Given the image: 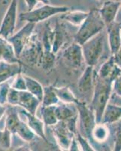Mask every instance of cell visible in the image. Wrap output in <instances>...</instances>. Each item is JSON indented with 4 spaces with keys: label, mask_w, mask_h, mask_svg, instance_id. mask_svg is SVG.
<instances>
[{
    "label": "cell",
    "mask_w": 121,
    "mask_h": 151,
    "mask_svg": "<svg viewBox=\"0 0 121 151\" xmlns=\"http://www.w3.org/2000/svg\"><path fill=\"white\" fill-rule=\"evenodd\" d=\"M111 81L94 76V88L91 99L90 107L94 112L96 123H100L103 112L108 103L112 91Z\"/></svg>",
    "instance_id": "obj_1"
},
{
    "label": "cell",
    "mask_w": 121,
    "mask_h": 151,
    "mask_svg": "<svg viewBox=\"0 0 121 151\" xmlns=\"http://www.w3.org/2000/svg\"><path fill=\"white\" fill-rule=\"evenodd\" d=\"M105 27V24L101 17L99 10L93 9L89 12L88 15L79 27L78 30L74 36L75 42L82 45L93 36H95Z\"/></svg>",
    "instance_id": "obj_2"
},
{
    "label": "cell",
    "mask_w": 121,
    "mask_h": 151,
    "mask_svg": "<svg viewBox=\"0 0 121 151\" xmlns=\"http://www.w3.org/2000/svg\"><path fill=\"white\" fill-rule=\"evenodd\" d=\"M107 40L105 29L81 45L85 64L94 67L102 57Z\"/></svg>",
    "instance_id": "obj_3"
},
{
    "label": "cell",
    "mask_w": 121,
    "mask_h": 151,
    "mask_svg": "<svg viewBox=\"0 0 121 151\" xmlns=\"http://www.w3.org/2000/svg\"><path fill=\"white\" fill-rule=\"evenodd\" d=\"M69 8L67 6H54L50 4L44 5L40 8H35L33 10L29 12H22L19 14V21L26 22L38 23L46 21L50 17L56 14H63L69 11Z\"/></svg>",
    "instance_id": "obj_4"
},
{
    "label": "cell",
    "mask_w": 121,
    "mask_h": 151,
    "mask_svg": "<svg viewBox=\"0 0 121 151\" xmlns=\"http://www.w3.org/2000/svg\"><path fill=\"white\" fill-rule=\"evenodd\" d=\"M75 105L78 110V118L79 120L80 129L79 133L90 142L93 140V130L96 125L93 110L86 104V102L78 100L75 102Z\"/></svg>",
    "instance_id": "obj_5"
},
{
    "label": "cell",
    "mask_w": 121,
    "mask_h": 151,
    "mask_svg": "<svg viewBox=\"0 0 121 151\" xmlns=\"http://www.w3.org/2000/svg\"><path fill=\"white\" fill-rule=\"evenodd\" d=\"M42 52L43 48L41 40L37 34L33 33L19 57V60L21 64L25 63L29 67L38 66Z\"/></svg>",
    "instance_id": "obj_6"
},
{
    "label": "cell",
    "mask_w": 121,
    "mask_h": 151,
    "mask_svg": "<svg viewBox=\"0 0 121 151\" xmlns=\"http://www.w3.org/2000/svg\"><path fill=\"white\" fill-rule=\"evenodd\" d=\"M18 0H11L0 25V36L7 40L14 34L17 18Z\"/></svg>",
    "instance_id": "obj_7"
},
{
    "label": "cell",
    "mask_w": 121,
    "mask_h": 151,
    "mask_svg": "<svg viewBox=\"0 0 121 151\" xmlns=\"http://www.w3.org/2000/svg\"><path fill=\"white\" fill-rule=\"evenodd\" d=\"M35 27H36V24L26 22V25L23 27L18 32L14 33L7 39L8 41L11 43V45L14 48V53L18 58L25 45L30 39L31 36L33 35Z\"/></svg>",
    "instance_id": "obj_8"
},
{
    "label": "cell",
    "mask_w": 121,
    "mask_h": 151,
    "mask_svg": "<svg viewBox=\"0 0 121 151\" xmlns=\"http://www.w3.org/2000/svg\"><path fill=\"white\" fill-rule=\"evenodd\" d=\"M62 57L65 64L73 69L80 68L85 63L81 45L75 42L67 45L63 50Z\"/></svg>",
    "instance_id": "obj_9"
},
{
    "label": "cell",
    "mask_w": 121,
    "mask_h": 151,
    "mask_svg": "<svg viewBox=\"0 0 121 151\" xmlns=\"http://www.w3.org/2000/svg\"><path fill=\"white\" fill-rule=\"evenodd\" d=\"M56 143L62 150H68L71 141L75 136L74 132L70 130L66 124L63 121H58L55 125L51 126Z\"/></svg>",
    "instance_id": "obj_10"
},
{
    "label": "cell",
    "mask_w": 121,
    "mask_h": 151,
    "mask_svg": "<svg viewBox=\"0 0 121 151\" xmlns=\"http://www.w3.org/2000/svg\"><path fill=\"white\" fill-rule=\"evenodd\" d=\"M78 88L85 98H92L94 88L93 67L87 66L78 83Z\"/></svg>",
    "instance_id": "obj_11"
},
{
    "label": "cell",
    "mask_w": 121,
    "mask_h": 151,
    "mask_svg": "<svg viewBox=\"0 0 121 151\" xmlns=\"http://www.w3.org/2000/svg\"><path fill=\"white\" fill-rule=\"evenodd\" d=\"M107 40L109 44L111 55H114L119 50L121 45V24L112 22L106 26Z\"/></svg>",
    "instance_id": "obj_12"
},
{
    "label": "cell",
    "mask_w": 121,
    "mask_h": 151,
    "mask_svg": "<svg viewBox=\"0 0 121 151\" xmlns=\"http://www.w3.org/2000/svg\"><path fill=\"white\" fill-rule=\"evenodd\" d=\"M41 101L35 95L28 91H19V98L17 106L23 109L28 113L36 115Z\"/></svg>",
    "instance_id": "obj_13"
},
{
    "label": "cell",
    "mask_w": 121,
    "mask_h": 151,
    "mask_svg": "<svg viewBox=\"0 0 121 151\" xmlns=\"http://www.w3.org/2000/svg\"><path fill=\"white\" fill-rule=\"evenodd\" d=\"M18 111L20 114L25 117L26 122L29 125V127L37 135V137L44 140L46 143H48V140L44 132V124L41 119L38 118L37 116H36V115L28 113L27 111L22 108L21 110L18 109Z\"/></svg>",
    "instance_id": "obj_14"
},
{
    "label": "cell",
    "mask_w": 121,
    "mask_h": 151,
    "mask_svg": "<svg viewBox=\"0 0 121 151\" xmlns=\"http://www.w3.org/2000/svg\"><path fill=\"white\" fill-rule=\"evenodd\" d=\"M120 6L121 3L119 1L106 0L103 2L102 7L99 9V12L105 27L114 22Z\"/></svg>",
    "instance_id": "obj_15"
},
{
    "label": "cell",
    "mask_w": 121,
    "mask_h": 151,
    "mask_svg": "<svg viewBox=\"0 0 121 151\" xmlns=\"http://www.w3.org/2000/svg\"><path fill=\"white\" fill-rule=\"evenodd\" d=\"M54 28V36H53V42L52 46V52L55 55L63 48V45H68L69 40V33L66 27L63 23L56 22Z\"/></svg>",
    "instance_id": "obj_16"
},
{
    "label": "cell",
    "mask_w": 121,
    "mask_h": 151,
    "mask_svg": "<svg viewBox=\"0 0 121 151\" xmlns=\"http://www.w3.org/2000/svg\"><path fill=\"white\" fill-rule=\"evenodd\" d=\"M22 73L21 62L9 63L0 60V84L14 78L16 75Z\"/></svg>",
    "instance_id": "obj_17"
},
{
    "label": "cell",
    "mask_w": 121,
    "mask_h": 151,
    "mask_svg": "<svg viewBox=\"0 0 121 151\" xmlns=\"http://www.w3.org/2000/svg\"><path fill=\"white\" fill-rule=\"evenodd\" d=\"M120 74L121 70L116 65L114 60V57L112 55L101 66L97 76L102 79L113 82L114 79Z\"/></svg>",
    "instance_id": "obj_18"
},
{
    "label": "cell",
    "mask_w": 121,
    "mask_h": 151,
    "mask_svg": "<svg viewBox=\"0 0 121 151\" xmlns=\"http://www.w3.org/2000/svg\"><path fill=\"white\" fill-rule=\"evenodd\" d=\"M21 119L19 115V111L16 106L9 105L6 106L5 113V127L7 128L13 135H14L17 131Z\"/></svg>",
    "instance_id": "obj_19"
},
{
    "label": "cell",
    "mask_w": 121,
    "mask_h": 151,
    "mask_svg": "<svg viewBox=\"0 0 121 151\" xmlns=\"http://www.w3.org/2000/svg\"><path fill=\"white\" fill-rule=\"evenodd\" d=\"M55 113L58 121L67 122L72 119L78 118V110L75 105L72 107V104H65L59 102L55 106Z\"/></svg>",
    "instance_id": "obj_20"
},
{
    "label": "cell",
    "mask_w": 121,
    "mask_h": 151,
    "mask_svg": "<svg viewBox=\"0 0 121 151\" xmlns=\"http://www.w3.org/2000/svg\"><path fill=\"white\" fill-rule=\"evenodd\" d=\"M0 60L17 63L21 62L14 53V48L8 40L0 36Z\"/></svg>",
    "instance_id": "obj_21"
},
{
    "label": "cell",
    "mask_w": 121,
    "mask_h": 151,
    "mask_svg": "<svg viewBox=\"0 0 121 151\" xmlns=\"http://www.w3.org/2000/svg\"><path fill=\"white\" fill-rule=\"evenodd\" d=\"M121 119V106L108 104L103 112L101 122L102 124H112Z\"/></svg>",
    "instance_id": "obj_22"
},
{
    "label": "cell",
    "mask_w": 121,
    "mask_h": 151,
    "mask_svg": "<svg viewBox=\"0 0 121 151\" xmlns=\"http://www.w3.org/2000/svg\"><path fill=\"white\" fill-rule=\"evenodd\" d=\"M89 12H82V11H73V12H67L63 13L60 17V19L64 21H67L73 26L80 27L84 22L86 17L88 15Z\"/></svg>",
    "instance_id": "obj_23"
},
{
    "label": "cell",
    "mask_w": 121,
    "mask_h": 151,
    "mask_svg": "<svg viewBox=\"0 0 121 151\" xmlns=\"http://www.w3.org/2000/svg\"><path fill=\"white\" fill-rule=\"evenodd\" d=\"M53 89H54L56 96L59 98L60 102H62V103L75 104V102L78 100L75 96L72 90L67 86H63V87H54L53 86Z\"/></svg>",
    "instance_id": "obj_24"
},
{
    "label": "cell",
    "mask_w": 121,
    "mask_h": 151,
    "mask_svg": "<svg viewBox=\"0 0 121 151\" xmlns=\"http://www.w3.org/2000/svg\"><path fill=\"white\" fill-rule=\"evenodd\" d=\"M55 106L56 105L54 106H41L40 107L41 120L44 122V125L51 127L58 122L56 113H55Z\"/></svg>",
    "instance_id": "obj_25"
},
{
    "label": "cell",
    "mask_w": 121,
    "mask_h": 151,
    "mask_svg": "<svg viewBox=\"0 0 121 151\" xmlns=\"http://www.w3.org/2000/svg\"><path fill=\"white\" fill-rule=\"evenodd\" d=\"M15 134L18 136L20 138H21L23 141L27 143L33 141L37 137V135L33 132V130L29 127L27 123L22 119L17 127Z\"/></svg>",
    "instance_id": "obj_26"
},
{
    "label": "cell",
    "mask_w": 121,
    "mask_h": 151,
    "mask_svg": "<svg viewBox=\"0 0 121 151\" xmlns=\"http://www.w3.org/2000/svg\"><path fill=\"white\" fill-rule=\"evenodd\" d=\"M23 76L25 81H26V91H28L31 94L35 95L41 102L43 97V91H44V87L36 79L26 75H23Z\"/></svg>",
    "instance_id": "obj_27"
},
{
    "label": "cell",
    "mask_w": 121,
    "mask_h": 151,
    "mask_svg": "<svg viewBox=\"0 0 121 151\" xmlns=\"http://www.w3.org/2000/svg\"><path fill=\"white\" fill-rule=\"evenodd\" d=\"M53 36H54V28L53 27L51 26L50 24H47L45 25V28L41 40L44 52H52Z\"/></svg>",
    "instance_id": "obj_28"
},
{
    "label": "cell",
    "mask_w": 121,
    "mask_h": 151,
    "mask_svg": "<svg viewBox=\"0 0 121 151\" xmlns=\"http://www.w3.org/2000/svg\"><path fill=\"white\" fill-rule=\"evenodd\" d=\"M11 132L5 127V115L0 119V146L5 149H9L11 147Z\"/></svg>",
    "instance_id": "obj_29"
},
{
    "label": "cell",
    "mask_w": 121,
    "mask_h": 151,
    "mask_svg": "<svg viewBox=\"0 0 121 151\" xmlns=\"http://www.w3.org/2000/svg\"><path fill=\"white\" fill-rule=\"evenodd\" d=\"M56 55L52 52H44L43 51L40 57L38 66L43 69L44 71L51 70L54 67Z\"/></svg>",
    "instance_id": "obj_30"
},
{
    "label": "cell",
    "mask_w": 121,
    "mask_h": 151,
    "mask_svg": "<svg viewBox=\"0 0 121 151\" xmlns=\"http://www.w3.org/2000/svg\"><path fill=\"white\" fill-rule=\"evenodd\" d=\"M60 101L55 93L53 86H50L44 87L43 97L41 100V106H54L59 104Z\"/></svg>",
    "instance_id": "obj_31"
},
{
    "label": "cell",
    "mask_w": 121,
    "mask_h": 151,
    "mask_svg": "<svg viewBox=\"0 0 121 151\" xmlns=\"http://www.w3.org/2000/svg\"><path fill=\"white\" fill-rule=\"evenodd\" d=\"M109 132L105 126V124L96 123L92 132V137L98 143H102L107 140Z\"/></svg>",
    "instance_id": "obj_32"
},
{
    "label": "cell",
    "mask_w": 121,
    "mask_h": 151,
    "mask_svg": "<svg viewBox=\"0 0 121 151\" xmlns=\"http://www.w3.org/2000/svg\"><path fill=\"white\" fill-rule=\"evenodd\" d=\"M11 88L17 90V91H26V81L24 79L23 75H22L21 73L16 75L11 84Z\"/></svg>",
    "instance_id": "obj_33"
},
{
    "label": "cell",
    "mask_w": 121,
    "mask_h": 151,
    "mask_svg": "<svg viewBox=\"0 0 121 151\" xmlns=\"http://www.w3.org/2000/svg\"><path fill=\"white\" fill-rule=\"evenodd\" d=\"M75 137H76V139H77L78 143L79 144V147L80 149V150L83 151H93L95 150V149H93L92 146H91L90 142L88 141V140L84 137V136H82L81 134L79 133L78 132L76 133L75 134Z\"/></svg>",
    "instance_id": "obj_34"
},
{
    "label": "cell",
    "mask_w": 121,
    "mask_h": 151,
    "mask_svg": "<svg viewBox=\"0 0 121 151\" xmlns=\"http://www.w3.org/2000/svg\"><path fill=\"white\" fill-rule=\"evenodd\" d=\"M11 85L9 80L0 84V104L5 105L7 104V96Z\"/></svg>",
    "instance_id": "obj_35"
},
{
    "label": "cell",
    "mask_w": 121,
    "mask_h": 151,
    "mask_svg": "<svg viewBox=\"0 0 121 151\" xmlns=\"http://www.w3.org/2000/svg\"><path fill=\"white\" fill-rule=\"evenodd\" d=\"M19 98V91L10 88L7 96V104L11 106H16L17 105Z\"/></svg>",
    "instance_id": "obj_36"
},
{
    "label": "cell",
    "mask_w": 121,
    "mask_h": 151,
    "mask_svg": "<svg viewBox=\"0 0 121 151\" xmlns=\"http://www.w3.org/2000/svg\"><path fill=\"white\" fill-rule=\"evenodd\" d=\"M118 124L117 125L116 132H115V145H114V150H121V119L118 120Z\"/></svg>",
    "instance_id": "obj_37"
},
{
    "label": "cell",
    "mask_w": 121,
    "mask_h": 151,
    "mask_svg": "<svg viewBox=\"0 0 121 151\" xmlns=\"http://www.w3.org/2000/svg\"><path fill=\"white\" fill-rule=\"evenodd\" d=\"M112 90L115 94L121 97V74L117 76L113 81Z\"/></svg>",
    "instance_id": "obj_38"
},
{
    "label": "cell",
    "mask_w": 121,
    "mask_h": 151,
    "mask_svg": "<svg viewBox=\"0 0 121 151\" xmlns=\"http://www.w3.org/2000/svg\"><path fill=\"white\" fill-rule=\"evenodd\" d=\"M113 57H114V60L116 65L121 70V45L119 50L113 55Z\"/></svg>",
    "instance_id": "obj_39"
},
{
    "label": "cell",
    "mask_w": 121,
    "mask_h": 151,
    "mask_svg": "<svg viewBox=\"0 0 121 151\" xmlns=\"http://www.w3.org/2000/svg\"><path fill=\"white\" fill-rule=\"evenodd\" d=\"M79 148H80V147H79L77 139H76V137H75H75H73L72 141H71V144H70V146H69V148H68V150H70V151L80 150Z\"/></svg>",
    "instance_id": "obj_40"
},
{
    "label": "cell",
    "mask_w": 121,
    "mask_h": 151,
    "mask_svg": "<svg viewBox=\"0 0 121 151\" xmlns=\"http://www.w3.org/2000/svg\"><path fill=\"white\" fill-rule=\"evenodd\" d=\"M24 2L27 6L28 12L33 10L36 7L37 4L38 3V0H24Z\"/></svg>",
    "instance_id": "obj_41"
},
{
    "label": "cell",
    "mask_w": 121,
    "mask_h": 151,
    "mask_svg": "<svg viewBox=\"0 0 121 151\" xmlns=\"http://www.w3.org/2000/svg\"><path fill=\"white\" fill-rule=\"evenodd\" d=\"M5 110H6V106H5V105L0 104V119H1L2 117L5 115Z\"/></svg>",
    "instance_id": "obj_42"
},
{
    "label": "cell",
    "mask_w": 121,
    "mask_h": 151,
    "mask_svg": "<svg viewBox=\"0 0 121 151\" xmlns=\"http://www.w3.org/2000/svg\"><path fill=\"white\" fill-rule=\"evenodd\" d=\"M38 2H41L44 5H47V4H50V0H38Z\"/></svg>",
    "instance_id": "obj_43"
},
{
    "label": "cell",
    "mask_w": 121,
    "mask_h": 151,
    "mask_svg": "<svg viewBox=\"0 0 121 151\" xmlns=\"http://www.w3.org/2000/svg\"><path fill=\"white\" fill-rule=\"evenodd\" d=\"M99 1H102V2H104V1H106V0H99Z\"/></svg>",
    "instance_id": "obj_44"
},
{
    "label": "cell",
    "mask_w": 121,
    "mask_h": 151,
    "mask_svg": "<svg viewBox=\"0 0 121 151\" xmlns=\"http://www.w3.org/2000/svg\"><path fill=\"white\" fill-rule=\"evenodd\" d=\"M120 3H121V2H120Z\"/></svg>",
    "instance_id": "obj_45"
}]
</instances>
